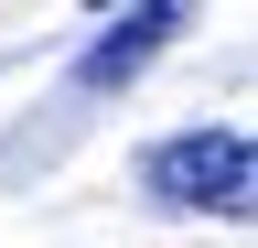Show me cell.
<instances>
[{"label":"cell","instance_id":"1","mask_svg":"<svg viewBox=\"0 0 258 248\" xmlns=\"http://www.w3.org/2000/svg\"><path fill=\"white\" fill-rule=\"evenodd\" d=\"M140 194L172 216H258V140L247 130H172L140 151Z\"/></svg>","mask_w":258,"mask_h":248},{"label":"cell","instance_id":"3","mask_svg":"<svg viewBox=\"0 0 258 248\" xmlns=\"http://www.w3.org/2000/svg\"><path fill=\"white\" fill-rule=\"evenodd\" d=\"M86 11H108V0H86Z\"/></svg>","mask_w":258,"mask_h":248},{"label":"cell","instance_id":"2","mask_svg":"<svg viewBox=\"0 0 258 248\" xmlns=\"http://www.w3.org/2000/svg\"><path fill=\"white\" fill-rule=\"evenodd\" d=\"M183 22H194V0H129V11L108 22V33H97V43L76 54V86H86V97H108V86H129V76H140V65H151L161 43L183 33Z\"/></svg>","mask_w":258,"mask_h":248}]
</instances>
